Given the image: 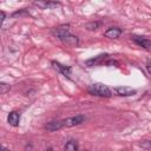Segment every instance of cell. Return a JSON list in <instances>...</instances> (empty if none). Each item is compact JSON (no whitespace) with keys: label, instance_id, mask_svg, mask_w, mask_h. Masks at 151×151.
I'll list each match as a JSON object with an SVG mask.
<instances>
[{"label":"cell","instance_id":"6da1fadb","mask_svg":"<svg viewBox=\"0 0 151 151\" xmlns=\"http://www.w3.org/2000/svg\"><path fill=\"white\" fill-rule=\"evenodd\" d=\"M87 91H88L91 94L98 96V97H106V98H109V97L112 96L111 90H110L106 85H104V84H101V83H94V84L90 85L88 88H87Z\"/></svg>","mask_w":151,"mask_h":151},{"label":"cell","instance_id":"7a4b0ae2","mask_svg":"<svg viewBox=\"0 0 151 151\" xmlns=\"http://www.w3.org/2000/svg\"><path fill=\"white\" fill-rule=\"evenodd\" d=\"M84 122H85V117L81 116V114H78L76 117H71V118H67V119L61 120L63 127H72V126L79 125V124H81Z\"/></svg>","mask_w":151,"mask_h":151},{"label":"cell","instance_id":"3957f363","mask_svg":"<svg viewBox=\"0 0 151 151\" xmlns=\"http://www.w3.org/2000/svg\"><path fill=\"white\" fill-rule=\"evenodd\" d=\"M114 92L119 96H124V97H127V96H132L136 93V90L132 88V87H129V86H117L114 87Z\"/></svg>","mask_w":151,"mask_h":151},{"label":"cell","instance_id":"277c9868","mask_svg":"<svg viewBox=\"0 0 151 151\" xmlns=\"http://www.w3.org/2000/svg\"><path fill=\"white\" fill-rule=\"evenodd\" d=\"M59 39H60L63 42H65L66 45H78V38L74 37V35H72L70 32L64 33L63 35L59 37Z\"/></svg>","mask_w":151,"mask_h":151},{"label":"cell","instance_id":"5b68a950","mask_svg":"<svg viewBox=\"0 0 151 151\" xmlns=\"http://www.w3.org/2000/svg\"><path fill=\"white\" fill-rule=\"evenodd\" d=\"M132 40L138 45V46H142V47H144V48H150V46H151V41L147 39V38H145V37H139V35H133L132 37Z\"/></svg>","mask_w":151,"mask_h":151},{"label":"cell","instance_id":"8992f818","mask_svg":"<svg viewBox=\"0 0 151 151\" xmlns=\"http://www.w3.org/2000/svg\"><path fill=\"white\" fill-rule=\"evenodd\" d=\"M7 122L12 126H18L19 123H20V113L17 112V111L9 112V114L7 116Z\"/></svg>","mask_w":151,"mask_h":151},{"label":"cell","instance_id":"52a82bcc","mask_svg":"<svg viewBox=\"0 0 151 151\" xmlns=\"http://www.w3.org/2000/svg\"><path fill=\"white\" fill-rule=\"evenodd\" d=\"M120 34H122V28H119V27H110L104 33V35L106 38H110V39H116Z\"/></svg>","mask_w":151,"mask_h":151},{"label":"cell","instance_id":"ba28073f","mask_svg":"<svg viewBox=\"0 0 151 151\" xmlns=\"http://www.w3.org/2000/svg\"><path fill=\"white\" fill-rule=\"evenodd\" d=\"M53 66L55 67V70H58L60 73H63L65 77H70V73H71V67L70 66H65V65H61L60 63H57V61H53L52 63Z\"/></svg>","mask_w":151,"mask_h":151},{"label":"cell","instance_id":"9c48e42d","mask_svg":"<svg viewBox=\"0 0 151 151\" xmlns=\"http://www.w3.org/2000/svg\"><path fill=\"white\" fill-rule=\"evenodd\" d=\"M63 127V123L61 120H53V122H50L46 124L45 129L50 132H53V131H57V130H60Z\"/></svg>","mask_w":151,"mask_h":151},{"label":"cell","instance_id":"30bf717a","mask_svg":"<svg viewBox=\"0 0 151 151\" xmlns=\"http://www.w3.org/2000/svg\"><path fill=\"white\" fill-rule=\"evenodd\" d=\"M107 57H109L107 54H100V55H98V57H94V58L87 60V61H86V65H88V66H94V65L101 64Z\"/></svg>","mask_w":151,"mask_h":151},{"label":"cell","instance_id":"8fae6325","mask_svg":"<svg viewBox=\"0 0 151 151\" xmlns=\"http://www.w3.org/2000/svg\"><path fill=\"white\" fill-rule=\"evenodd\" d=\"M34 5L42 7V8H53V7L59 6L60 4L59 2H52V1H37V2H34Z\"/></svg>","mask_w":151,"mask_h":151},{"label":"cell","instance_id":"7c38bea8","mask_svg":"<svg viewBox=\"0 0 151 151\" xmlns=\"http://www.w3.org/2000/svg\"><path fill=\"white\" fill-rule=\"evenodd\" d=\"M64 150L65 151H78V143L73 139L66 142L65 146H64Z\"/></svg>","mask_w":151,"mask_h":151},{"label":"cell","instance_id":"4fadbf2b","mask_svg":"<svg viewBox=\"0 0 151 151\" xmlns=\"http://www.w3.org/2000/svg\"><path fill=\"white\" fill-rule=\"evenodd\" d=\"M11 90V85L7 84V83H0V94L2 93H6Z\"/></svg>","mask_w":151,"mask_h":151},{"label":"cell","instance_id":"5bb4252c","mask_svg":"<svg viewBox=\"0 0 151 151\" xmlns=\"http://www.w3.org/2000/svg\"><path fill=\"white\" fill-rule=\"evenodd\" d=\"M99 26H100V22H88L85 25V27L87 29H97Z\"/></svg>","mask_w":151,"mask_h":151},{"label":"cell","instance_id":"9a60e30c","mask_svg":"<svg viewBox=\"0 0 151 151\" xmlns=\"http://www.w3.org/2000/svg\"><path fill=\"white\" fill-rule=\"evenodd\" d=\"M5 19H6V13L4 11H0V27H1L2 22L5 21Z\"/></svg>","mask_w":151,"mask_h":151},{"label":"cell","instance_id":"2e32d148","mask_svg":"<svg viewBox=\"0 0 151 151\" xmlns=\"http://www.w3.org/2000/svg\"><path fill=\"white\" fill-rule=\"evenodd\" d=\"M0 151H11V150H8V149H6V147H4L2 145H0Z\"/></svg>","mask_w":151,"mask_h":151},{"label":"cell","instance_id":"e0dca14e","mask_svg":"<svg viewBox=\"0 0 151 151\" xmlns=\"http://www.w3.org/2000/svg\"><path fill=\"white\" fill-rule=\"evenodd\" d=\"M125 151H126V150H125Z\"/></svg>","mask_w":151,"mask_h":151}]
</instances>
